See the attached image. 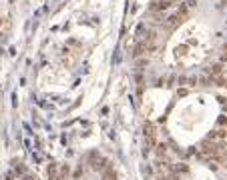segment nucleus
Segmentation results:
<instances>
[{
  "label": "nucleus",
  "mask_w": 227,
  "mask_h": 180,
  "mask_svg": "<svg viewBox=\"0 0 227 180\" xmlns=\"http://www.w3.org/2000/svg\"><path fill=\"white\" fill-rule=\"evenodd\" d=\"M195 4H197V0H189L187 2V6H195Z\"/></svg>",
  "instance_id": "21"
},
{
  "label": "nucleus",
  "mask_w": 227,
  "mask_h": 180,
  "mask_svg": "<svg viewBox=\"0 0 227 180\" xmlns=\"http://www.w3.org/2000/svg\"><path fill=\"white\" fill-rule=\"evenodd\" d=\"M189 168L185 166V164H179V166H175V172H187Z\"/></svg>",
  "instance_id": "15"
},
{
  "label": "nucleus",
  "mask_w": 227,
  "mask_h": 180,
  "mask_svg": "<svg viewBox=\"0 0 227 180\" xmlns=\"http://www.w3.org/2000/svg\"><path fill=\"white\" fill-rule=\"evenodd\" d=\"M58 176H60V180L67 178V176H68V166H62V168H60V174H58Z\"/></svg>",
  "instance_id": "13"
},
{
  "label": "nucleus",
  "mask_w": 227,
  "mask_h": 180,
  "mask_svg": "<svg viewBox=\"0 0 227 180\" xmlns=\"http://www.w3.org/2000/svg\"><path fill=\"white\" fill-rule=\"evenodd\" d=\"M169 8V0H155L153 4H151V6H149V10H151V12H163V10H167Z\"/></svg>",
  "instance_id": "3"
},
{
  "label": "nucleus",
  "mask_w": 227,
  "mask_h": 180,
  "mask_svg": "<svg viewBox=\"0 0 227 180\" xmlns=\"http://www.w3.org/2000/svg\"><path fill=\"white\" fill-rule=\"evenodd\" d=\"M143 54H147V46H145V42H139V44L133 48V58H139Z\"/></svg>",
  "instance_id": "6"
},
{
  "label": "nucleus",
  "mask_w": 227,
  "mask_h": 180,
  "mask_svg": "<svg viewBox=\"0 0 227 180\" xmlns=\"http://www.w3.org/2000/svg\"><path fill=\"white\" fill-rule=\"evenodd\" d=\"M217 124H219V126H225V124H227V118H225V116H221V118L217 120Z\"/></svg>",
  "instance_id": "16"
},
{
  "label": "nucleus",
  "mask_w": 227,
  "mask_h": 180,
  "mask_svg": "<svg viewBox=\"0 0 227 180\" xmlns=\"http://www.w3.org/2000/svg\"><path fill=\"white\" fill-rule=\"evenodd\" d=\"M165 152H167V146H165V144H159V146H157V154H159V156H163Z\"/></svg>",
  "instance_id": "14"
},
{
  "label": "nucleus",
  "mask_w": 227,
  "mask_h": 180,
  "mask_svg": "<svg viewBox=\"0 0 227 180\" xmlns=\"http://www.w3.org/2000/svg\"><path fill=\"white\" fill-rule=\"evenodd\" d=\"M14 164H16V166H14V174H16V176H24V174H26V166H24L22 162H16V160H14Z\"/></svg>",
  "instance_id": "9"
},
{
  "label": "nucleus",
  "mask_w": 227,
  "mask_h": 180,
  "mask_svg": "<svg viewBox=\"0 0 227 180\" xmlns=\"http://www.w3.org/2000/svg\"><path fill=\"white\" fill-rule=\"evenodd\" d=\"M111 166V162H109L107 158H103V156H99V158L97 160H93V162H91V168H93V170H97V172H103V170H107V168Z\"/></svg>",
  "instance_id": "1"
},
{
  "label": "nucleus",
  "mask_w": 227,
  "mask_h": 180,
  "mask_svg": "<svg viewBox=\"0 0 227 180\" xmlns=\"http://www.w3.org/2000/svg\"><path fill=\"white\" fill-rule=\"evenodd\" d=\"M22 180H38V178H36V176H30V174H24Z\"/></svg>",
  "instance_id": "17"
},
{
  "label": "nucleus",
  "mask_w": 227,
  "mask_h": 180,
  "mask_svg": "<svg viewBox=\"0 0 227 180\" xmlns=\"http://www.w3.org/2000/svg\"><path fill=\"white\" fill-rule=\"evenodd\" d=\"M52 176H58V174H56V164H50V166H48V178H52Z\"/></svg>",
  "instance_id": "11"
},
{
  "label": "nucleus",
  "mask_w": 227,
  "mask_h": 180,
  "mask_svg": "<svg viewBox=\"0 0 227 180\" xmlns=\"http://www.w3.org/2000/svg\"><path fill=\"white\" fill-rule=\"evenodd\" d=\"M145 30H147V28H145V24L141 22L139 26H137V36H143V34H145Z\"/></svg>",
  "instance_id": "12"
},
{
  "label": "nucleus",
  "mask_w": 227,
  "mask_h": 180,
  "mask_svg": "<svg viewBox=\"0 0 227 180\" xmlns=\"http://www.w3.org/2000/svg\"><path fill=\"white\" fill-rule=\"evenodd\" d=\"M209 72H211V78H217V76H221V74H223V64H213Z\"/></svg>",
  "instance_id": "8"
},
{
  "label": "nucleus",
  "mask_w": 227,
  "mask_h": 180,
  "mask_svg": "<svg viewBox=\"0 0 227 180\" xmlns=\"http://www.w3.org/2000/svg\"><path fill=\"white\" fill-rule=\"evenodd\" d=\"M209 140H213V142H225L227 140V130H223V128H217V130H213V132L207 136Z\"/></svg>",
  "instance_id": "2"
},
{
  "label": "nucleus",
  "mask_w": 227,
  "mask_h": 180,
  "mask_svg": "<svg viewBox=\"0 0 227 180\" xmlns=\"http://www.w3.org/2000/svg\"><path fill=\"white\" fill-rule=\"evenodd\" d=\"M149 60L147 58H143V60H139V62H137V66H145V64H147Z\"/></svg>",
  "instance_id": "18"
},
{
  "label": "nucleus",
  "mask_w": 227,
  "mask_h": 180,
  "mask_svg": "<svg viewBox=\"0 0 227 180\" xmlns=\"http://www.w3.org/2000/svg\"><path fill=\"white\" fill-rule=\"evenodd\" d=\"M143 134H145V140H155V126L151 124V122H145L143 124Z\"/></svg>",
  "instance_id": "4"
},
{
  "label": "nucleus",
  "mask_w": 227,
  "mask_h": 180,
  "mask_svg": "<svg viewBox=\"0 0 227 180\" xmlns=\"http://www.w3.org/2000/svg\"><path fill=\"white\" fill-rule=\"evenodd\" d=\"M14 176H16L14 172H8V174H6V180H14Z\"/></svg>",
  "instance_id": "20"
},
{
  "label": "nucleus",
  "mask_w": 227,
  "mask_h": 180,
  "mask_svg": "<svg viewBox=\"0 0 227 180\" xmlns=\"http://www.w3.org/2000/svg\"><path fill=\"white\" fill-rule=\"evenodd\" d=\"M181 22H183V20H181L179 16H177V14H173V16H169V18H167V22H165V28L173 30V28L177 26V24H181Z\"/></svg>",
  "instance_id": "5"
},
{
  "label": "nucleus",
  "mask_w": 227,
  "mask_h": 180,
  "mask_svg": "<svg viewBox=\"0 0 227 180\" xmlns=\"http://www.w3.org/2000/svg\"><path fill=\"white\" fill-rule=\"evenodd\" d=\"M80 176H82V168H79V170L74 172V178H80Z\"/></svg>",
  "instance_id": "19"
},
{
  "label": "nucleus",
  "mask_w": 227,
  "mask_h": 180,
  "mask_svg": "<svg viewBox=\"0 0 227 180\" xmlns=\"http://www.w3.org/2000/svg\"><path fill=\"white\" fill-rule=\"evenodd\" d=\"M213 82H217V86L227 88V78H223V76H217V78H213Z\"/></svg>",
  "instance_id": "10"
},
{
  "label": "nucleus",
  "mask_w": 227,
  "mask_h": 180,
  "mask_svg": "<svg viewBox=\"0 0 227 180\" xmlns=\"http://www.w3.org/2000/svg\"><path fill=\"white\" fill-rule=\"evenodd\" d=\"M100 180H117V172H115V168L109 166L107 170H103V176H100Z\"/></svg>",
  "instance_id": "7"
}]
</instances>
